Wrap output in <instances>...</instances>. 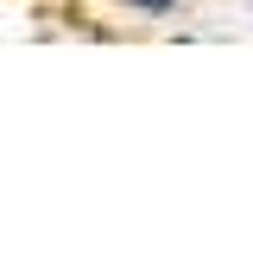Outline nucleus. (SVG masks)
<instances>
[{
  "label": "nucleus",
  "mask_w": 253,
  "mask_h": 253,
  "mask_svg": "<svg viewBox=\"0 0 253 253\" xmlns=\"http://www.w3.org/2000/svg\"><path fill=\"white\" fill-rule=\"evenodd\" d=\"M133 6H171V0H133Z\"/></svg>",
  "instance_id": "f257e3e1"
}]
</instances>
